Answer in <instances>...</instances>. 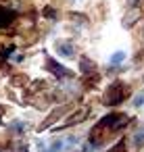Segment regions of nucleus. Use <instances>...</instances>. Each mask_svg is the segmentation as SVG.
<instances>
[{
    "label": "nucleus",
    "instance_id": "nucleus-1",
    "mask_svg": "<svg viewBox=\"0 0 144 152\" xmlns=\"http://www.w3.org/2000/svg\"><path fill=\"white\" fill-rule=\"evenodd\" d=\"M129 94H132L129 86H125L123 81H113V83L107 88V92H104V96H102V102H104L107 106H119Z\"/></svg>",
    "mask_w": 144,
    "mask_h": 152
},
{
    "label": "nucleus",
    "instance_id": "nucleus-2",
    "mask_svg": "<svg viewBox=\"0 0 144 152\" xmlns=\"http://www.w3.org/2000/svg\"><path fill=\"white\" fill-rule=\"evenodd\" d=\"M46 69H48L52 75H57V77H71V71H69L67 67L59 65L52 56H46Z\"/></svg>",
    "mask_w": 144,
    "mask_h": 152
},
{
    "label": "nucleus",
    "instance_id": "nucleus-3",
    "mask_svg": "<svg viewBox=\"0 0 144 152\" xmlns=\"http://www.w3.org/2000/svg\"><path fill=\"white\" fill-rule=\"evenodd\" d=\"M86 117H88V106H82V108H79V110H75L71 117H67V119H65V123H61V125H59V129H67V127H71V125H77V123H82Z\"/></svg>",
    "mask_w": 144,
    "mask_h": 152
},
{
    "label": "nucleus",
    "instance_id": "nucleus-4",
    "mask_svg": "<svg viewBox=\"0 0 144 152\" xmlns=\"http://www.w3.org/2000/svg\"><path fill=\"white\" fill-rule=\"evenodd\" d=\"M57 50H59V56H63V58H71V56H75V46L71 44V42H59L57 44Z\"/></svg>",
    "mask_w": 144,
    "mask_h": 152
},
{
    "label": "nucleus",
    "instance_id": "nucleus-5",
    "mask_svg": "<svg viewBox=\"0 0 144 152\" xmlns=\"http://www.w3.org/2000/svg\"><path fill=\"white\" fill-rule=\"evenodd\" d=\"M125 58H127V52H123V50H115V52L111 54V58H109V65H111V67H117V65H121Z\"/></svg>",
    "mask_w": 144,
    "mask_h": 152
},
{
    "label": "nucleus",
    "instance_id": "nucleus-6",
    "mask_svg": "<svg viewBox=\"0 0 144 152\" xmlns=\"http://www.w3.org/2000/svg\"><path fill=\"white\" fill-rule=\"evenodd\" d=\"M140 15H142V13H140V9L136 7L129 15H125V19H123V27H134V23H136V19H140Z\"/></svg>",
    "mask_w": 144,
    "mask_h": 152
},
{
    "label": "nucleus",
    "instance_id": "nucleus-7",
    "mask_svg": "<svg viewBox=\"0 0 144 152\" xmlns=\"http://www.w3.org/2000/svg\"><path fill=\"white\" fill-rule=\"evenodd\" d=\"M13 17H15V13H11L9 9H2V7H0V27L13 23Z\"/></svg>",
    "mask_w": 144,
    "mask_h": 152
},
{
    "label": "nucleus",
    "instance_id": "nucleus-8",
    "mask_svg": "<svg viewBox=\"0 0 144 152\" xmlns=\"http://www.w3.org/2000/svg\"><path fill=\"white\" fill-rule=\"evenodd\" d=\"M132 146H134V148H144V127H140V129L132 135Z\"/></svg>",
    "mask_w": 144,
    "mask_h": 152
},
{
    "label": "nucleus",
    "instance_id": "nucleus-9",
    "mask_svg": "<svg viewBox=\"0 0 144 152\" xmlns=\"http://www.w3.org/2000/svg\"><path fill=\"white\" fill-rule=\"evenodd\" d=\"M79 65H82V71L84 73H96V63H90L86 56H82V63Z\"/></svg>",
    "mask_w": 144,
    "mask_h": 152
},
{
    "label": "nucleus",
    "instance_id": "nucleus-10",
    "mask_svg": "<svg viewBox=\"0 0 144 152\" xmlns=\"http://www.w3.org/2000/svg\"><path fill=\"white\" fill-rule=\"evenodd\" d=\"M132 106H136V108H142V106H144V92H140V94H136V96H134Z\"/></svg>",
    "mask_w": 144,
    "mask_h": 152
},
{
    "label": "nucleus",
    "instance_id": "nucleus-11",
    "mask_svg": "<svg viewBox=\"0 0 144 152\" xmlns=\"http://www.w3.org/2000/svg\"><path fill=\"white\" fill-rule=\"evenodd\" d=\"M44 13H46V15H48V17H50V19H54V17H57V13H54V11H52V9H46V11H44Z\"/></svg>",
    "mask_w": 144,
    "mask_h": 152
},
{
    "label": "nucleus",
    "instance_id": "nucleus-12",
    "mask_svg": "<svg viewBox=\"0 0 144 152\" xmlns=\"http://www.w3.org/2000/svg\"><path fill=\"white\" fill-rule=\"evenodd\" d=\"M142 152H144V150H142Z\"/></svg>",
    "mask_w": 144,
    "mask_h": 152
}]
</instances>
